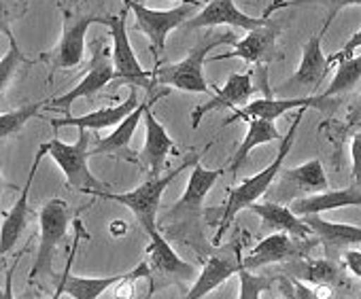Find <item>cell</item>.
Returning a JSON list of instances; mask_svg holds the SVG:
<instances>
[{"label":"cell","mask_w":361,"mask_h":299,"mask_svg":"<svg viewBox=\"0 0 361 299\" xmlns=\"http://www.w3.org/2000/svg\"><path fill=\"white\" fill-rule=\"evenodd\" d=\"M268 227H272L274 231H285L298 240H306L310 238L312 229L306 223V219L302 221L289 206L283 204H251L249 206Z\"/></svg>","instance_id":"ffe728a7"},{"label":"cell","mask_w":361,"mask_h":299,"mask_svg":"<svg viewBox=\"0 0 361 299\" xmlns=\"http://www.w3.org/2000/svg\"><path fill=\"white\" fill-rule=\"evenodd\" d=\"M151 242L147 246V257H149V263L153 265V269H157L159 274H166V276H180V278H190L194 274V265L183 261L176 250L164 240V236L155 229L149 234Z\"/></svg>","instance_id":"44dd1931"},{"label":"cell","mask_w":361,"mask_h":299,"mask_svg":"<svg viewBox=\"0 0 361 299\" xmlns=\"http://www.w3.org/2000/svg\"><path fill=\"white\" fill-rule=\"evenodd\" d=\"M123 3L126 9H130L136 18V30L142 32L151 41L153 49L157 51L166 47V37L170 34V30L183 26L194 15V11L202 5L200 0H196V3H183L168 11H157V9H147L140 0H123Z\"/></svg>","instance_id":"8992f818"},{"label":"cell","mask_w":361,"mask_h":299,"mask_svg":"<svg viewBox=\"0 0 361 299\" xmlns=\"http://www.w3.org/2000/svg\"><path fill=\"white\" fill-rule=\"evenodd\" d=\"M140 3H151V0H140ZM178 3H196V0H178Z\"/></svg>","instance_id":"ab89813d"},{"label":"cell","mask_w":361,"mask_h":299,"mask_svg":"<svg viewBox=\"0 0 361 299\" xmlns=\"http://www.w3.org/2000/svg\"><path fill=\"white\" fill-rule=\"evenodd\" d=\"M361 208V189L348 187V189H338V191H319L302 200L291 202V210L298 217H308V215H321L327 210H338V208Z\"/></svg>","instance_id":"ac0fdd59"},{"label":"cell","mask_w":361,"mask_h":299,"mask_svg":"<svg viewBox=\"0 0 361 299\" xmlns=\"http://www.w3.org/2000/svg\"><path fill=\"white\" fill-rule=\"evenodd\" d=\"M238 278H240V293H238L240 299H257L262 295V291H266L270 286V280L268 278L255 276L247 267H240Z\"/></svg>","instance_id":"d6a6232c"},{"label":"cell","mask_w":361,"mask_h":299,"mask_svg":"<svg viewBox=\"0 0 361 299\" xmlns=\"http://www.w3.org/2000/svg\"><path fill=\"white\" fill-rule=\"evenodd\" d=\"M249 127H247V136L243 138V144L238 146V151L234 153L232 158V164H230V170L236 172L243 168V164L247 162L249 153L253 148L262 146V144H268V142H274V140H281V132L279 127L274 125V121H268V119H247Z\"/></svg>","instance_id":"484cf974"},{"label":"cell","mask_w":361,"mask_h":299,"mask_svg":"<svg viewBox=\"0 0 361 299\" xmlns=\"http://www.w3.org/2000/svg\"><path fill=\"white\" fill-rule=\"evenodd\" d=\"M348 121H350V123H361V96L357 98L353 110L348 113Z\"/></svg>","instance_id":"f35d334b"},{"label":"cell","mask_w":361,"mask_h":299,"mask_svg":"<svg viewBox=\"0 0 361 299\" xmlns=\"http://www.w3.org/2000/svg\"><path fill=\"white\" fill-rule=\"evenodd\" d=\"M196 160H200V155H194L190 162H183L178 168L170 170L166 177H151L149 181H145L134 191H128V193H111L109 189H104V191H96L94 196H98L102 200H111V202L123 204L126 208L132 210V215L136 217V221L140 223V227L147 234H151V231L157 229L155 227V217H157V210H159V202H161L164 191L168 189V185L174 179H178L180 172H185L188 168H192L196 164Z\"/></svg>","instance_id":"3957f363"},{"label":"cell","mask_w":361,"mask_h":299,"mask_svg":"<svg viewBox=\"0 0 361 299\" xmlns=\"http://www.w3.org/2000/svg\"><path fill=\"white\" fill-rule=\"evenodd\" d=\"M168 91L159 94L157 98L166 96ZM157 98H151L147 102V108H145V127H147V134H145V146L138 151V162L149 170L151 177H159L164 164H166V158L176 151L174 146V140L170 138V134L166 132V127L155 119V115L151 113V102L157 100Z\"/></svg>","instance_id":"5bb4252c"},{"label":"cell","mask_w":361,"mask_h":299,"mask_svg":"<svg viewBox=\"0 0 361 299\" xmlns=\"http://www.w3.org/2000/svg\"><path fill=\"white\" fill-rule=\"evenodd\" d=\"M336 98H327V96H302V98H257L249 104H245L243 108H236L234 115L230 119H226V125L238 121V119H268L274 121L281 115H285L287 110H298V108H317V110H327V106H334Z\"/></svg>","instance_id":"8fae6325"},{"label":"cell","mask_w":361,"mask_h":299,"mask_svg":"<svg viewBox=\"0 0 361 299\" xmlns=\"http://www.w3.org/2000/svg\"><path fill=\"white\" fill-rule=\"evenodd\" d=\"M49 155V142H43L39 146V151L35 155V162H32V168L28 172V181L22 189V196L20 200L16 202V206L3 217V229H0V255H9L16 244L20 242L22 238V231L26 229V223H28V196H30V189H32V183H35V174L39 170V164L41 160Z\"/></svg>","instance_id":"9a60e30c"},{"label":"cell","mask_w":361,"mask_h":299,"mask_svg":"<svg viewBox=\"0 0 361 299\" xmlns=\"http://www.w3.org/2000/svg\"><path fill=\"white\" fill-rule=\"evenodd\" d=\"M306 223L310 225L312 234L319 236V240L325 244L327 250L331 248H344L353 244H361V227L346 225V223H334L325 221L319 215H308Z\"/></svg>","instance_id":"d4e9b609"},{"label":"cell","mask_w":361,"mask_h":299,"mask_svg":"<svg viewBox=\"0 0 361 299\" xmlns=\"http://www.w3.org/2000/svg\"><path fill=\"white\" fill-rule=\"evenodd\" d=\"M128 274H115V276H106V278H79V276H71L66 269L56 297H62V293H64L73 299H96L104 291H109L113 284L123 282L128 278Z\"/></svg>","instance_id":"4316f807"},{"label":"cell","mask_w":361,"mask_h":299,"mask_svg":"<svg viewBox=\"0 0 361 299\" xmlns=\"http://www.w3.org/2000/svg\"><path fill=\"white\" fill-rule=\"evenodd\" d=\"M281 28L268 20L264 26L249 30L247 37L243 41L234 43V49L230 53L217 56L213 60H245L247 64H257V66H266L270 62H274L279 58V47H276V37H279Z\"/></svg>","instance_id":"4fadbf2b"},{"label":"cell","mask_w":361,"mask_h":299,"mask_svg":"<svg viewBox=\"0 0 361 299\" xmlns=\"http://www.w3.org/2000/svg\"><path fill=\"white\" fill-rule=\"evenodd\" d=\"M350 164H353V179L361 183V132H357L350 140Z\"/></svg>","instance_id":"e575fe53"},{"label":"cell","mask_w":361,"mask_h":299,"mask_svg":"<svg viewBox=\"0 0 361 299\" xmlns=\"http://www.w3.org/2000/svg\"><path fill=\"white\" fill-rule=\"evenodd\" d=\"M236 43V34L232 30L226 32H213L207 34L198 41V45H194L188 56L176 62V64H168L161 68H153V77H151V89L155 85H170L172 89H180V91H192V94H211V85L204 77V62L209 58V53L219 47V45H234Z\"/></svg>","instance_id":"6da1fadb"},{"label":"cell","mask_w":361,"mask_h":299,"mask_svg":"<svg viewBox=\"0 0 361 299\" xmlns=\"http://www.w3.org/2000/svg\"><path fill=\"white\" fill-rule=\"evenodd\" d=\"M126 18H128V11L123 9L117 15H111V22H109L111 37H113V64H115L117 79L130 85H140V87L151 89L153 70H145L142 64L136 60L130 37H128Z\"/></svg>","instance_id":"30bf717a"},{"label":"cell","mask_w":361,"mask_h":299,"mask_svg":"<svg viewBox=\"0 0 361 299\" xmlns=\"http://www.w3.org/2000/svg\"><path fill=\"white\" fill-rule=\"evenodd\" d=\"M306 110H308V108H298L295 119H293V123H291L289 132L281 138V148H279V153H276V160H274L266 170H262L259 174L245 179L238 187L230 189L228 202L224 204V215H221V221H219V231H217V236H215V244H219V242H221L224 231L230 227V223L234 221V217H236L243 208H249L251 204H255V202H257V200L268 191V187L272 185V181L283 172L285 158H287V155H289V151H291L293 140H295V132H298L300 121H302V117H304V113H306Z\"/></svg>","instance_id":"7a4b0ae2"},{"label":"cell","mask_w":361,"mask_h":299,"mask_svg":"<svg viewBox=\"0 0 361 299\" xmlns=\"http://www.w3.org/2000/svg\"><path fill=\"white\" fill-rule=\"evenodd\" d=\"M357 49H361V30H357V32L346 41V45H344L336 56H331L329 60H331V62H340V60H344V58H350Z\"/></svg>","instance_id":"d590c367"},{"label":"cell","mask_w":361,"mask_h":299,"mask_svg":"<svg viewBox=\"0 0 361 299\" xmlns=\"http://www.w3.org/2000/svg\"><path fill=\"white\" fill-rule=\"evenodd\" d=\"M298 278L317 286H329L338 280V267L327 259H306L298 265Z\"/></svg>","instance_id":"4dcf8cb0"},{"label":"cell","mask_w":361,"mask_h":299,"mask_svg":"<svg viewBox=\"0 0 361 299\" xmlns=\"http://www.w3.org/2000/svg\"><path fill=\"white\" fill-rule=\"evenodd\" d=\"M109 22H111V18H104V15L73 18L71 13H64L62 39L41 60L47 62L51 68H77L85 58V34H87L90 26H94V24L109 26Z\"/></svg>","instance_id":"ba28073f"},{"label":"cell","mask_w":361,"mask_h":299,"mask_svg":"<svg viewBox=\"0 0 361 299\" xmlns=\"http://www.w3.org/2000/svg\"><path fill=\"white\" fill-rule=\"evenodd\" d=\"M49 100H39V102H30L18 110H9V113H3L0 115V138L7 140L11 136H16L32 117H37L41 113V108L47 104Z\"/></svg>","instance_id":"f546056e"},{"label":"cell","mask_w":361,"mask_h":299,"mask_svg":"<svg viewBox=\"0 0 361 299\" xmlns=\"http://www.w3.org/2000/svg\"><path fill=\"white\" fill-rule=\"evenodd\" d=\"M138 94H136V85L130 87V94L128 98L117 104V106H104V108H98L94 113H87V115H81V117H73V115H66L62 119H51V125L54 129L58 132L60 127H87V129H104V127H111V125H119L136 106H138Z\"/></svg>","instance_id":"e0dca14e"},{"label":"cell","mask_w":361,"mask_h":299,"mask_svg":"<svg viewBox=\"0 0 361 299\" xmlns=\"http://www.w3.org/2000/svg\"><path fill=\"white\" fill-rule=\"evenodd\" d=\"M3 30H5L7 37H9V51L5 53L3 62H0V89H3V100H5V94H7V89H9V83H11L13 75H16L24 64H30V62L22 56V51H20V47H18V41H16V37L11 34V30H9L7 24H3Z\"/></svg>","instance_id":"1f68e13d"},{"label":"cell","mask_w":361,"mask_h":299,"mask_svg":"<svg viewBox=\"0 0 361 299\" xmlns=\"http://www.w3.org/2000/svg\"><path fill=\"white\" fill-rule=\"evenodd\" d=\"M327 28L329 26L323 24L321 32L310 37L304 43L302 60H300L295 75L279 87L281 98H302L304 96L302 91H306V96H314V91L321 87L323 79L327 77L329 64H331V60L325 58V53H323V34L327 32Z\"/></svg>","instance_id":"5b68a950"},{"label":"cell","mask_w":361,"mask_h":299,"mask_svg":"<svg viewBox=\"0 0 361 299\" xmlns=\"http://www.w3.org/2000/svg\"><path fill=\"white\" fill-rule=\"evenodd\" d=\"M319 3H323L327 7V18H325V24L331 26L334 18L346 9V7H361V0H319Z\"/></svg>","instance_id":"836d02e7"},{"label":"cell","mask_w":361,"mask_h":299,"mask_svg":"<svg viewBox=\"0 0 361 299\" xmlns=\"http://www.w3.org/2000/svg\"><path fill=\"white\" fill-rule=\"evenodd\" d=\"M285 179L293 185H298L300 189L304 191H312V193H319V191H327L329 189V181H327V174L323 170V164L319 160H310L298 168H291L287 172H283Z\"/></svg>","instance_id":"83f0119b"},{"label":"cell","mask_w":361,"mask_h":299,"mask_svg":"<svg viewBox=\"0 0 361 299\" xmlns=\"http://www.w3.org/2000/svg\"><path fill=\"white\" fill-rule=\"evenodd\" d=\"M293 255H295V246L291 242V236L285 231H274L268 238H264L243 259V267L251 269V267H262V265H270V263H281Z\"/></svg>","instance_id":"603a6c76"},{"label":"cell","mask_w":361,"mask_h":299,"mask_svg":"<svg viewBox=\"0 0 361 299\" xmlns=\"http://www.w3.org/2000/svg\"><path fill=\"white\" fill-rule=\"evenodd\" d=\"M255 91L253 87V72H234L228 77L226 85L219 87L217 96H213L207 104H198L192 110V129H198L204 115L211 110L219 108H238L240 104H247L251 94Z\"/></svg>","instance_id":"2e32d148"},{"label":"cell","mask_w":361,"mask_h":299,"mask_svg":"<svg viewBox=\"0 0 361 299\" xmlns=\"http://www.w3.org/2000/svg\"><path fill=\"white\" fill-rule=\"evenodd\" d=\"M359 81H361V53L340 60V64L336 68V75H334L331 83L325 87L323 96L336 98L340 94H348Z\"/></svg>","instance_id":"f1b7e54d"},{"label":"cell","mask_w":361,"mask_h":299,"mask_svg":"<svg viewBox=\"0 0 361 299\" xmlns=\"http://www.w3.org/2000/svg\"><path fill=\"white\" fill-rule=\"evenodd\" d=\"M344 265L346 269L361 280V250L359 248H348L344 250Z\"/></svg>","instance_id":"8d00e7d4"},{"label":"cell","mask_w":361,"mask_h":299,"mask_svg":"<svg viewBox=\"0 0 361 299\" xmlns=\"http://www.w3.org/2000/svg\"><path fill=\"white\" fill-rule=\"evenodd\" d=\"M68 221H71V210L68 204L62 198L49 200L39 215V225H41V238H39V250L37 259L32 265V280L43 274H51V259L54 250L60 246L68 231Z\"/></svg>","instance_id":"52a82bcc"},{"label":"cell","mask_w":361,"mask_h":299,"mask_svg":"<svg viewBox=\"0 0 361 299\" xmlns=\"http://www.w3.org/2000/svg\"><path fill=\"white\" fill-rule=\"evenodd\" d=\"M113 79H117V72H115V64H113V53H109L106 45L104 43H94V56H92V62H90V72L79 81L77 87H73L71 91L58 96V98H51L49 106H62V108H68L73 102H77L79 98H90L94 96L96 91H100L102 87H106Z\"/></svg>","instance_id":"7c38bea8"},{"label":"cell","mask_w":361,"mask_h":299,"mask_svg":"<svg viewBox=\"0 0 361 299\" xmlns=\"http://www.w3.org/2000/svg\"><path fill=\"white\" fill-rule=\"evenodd\" d=\"M109 231H111V236L121 238V236H126V231H128V223L121 221V219H117V221H113V223L109 225Z\"/></svg>","instance_id":"74e56055"},{"label":"cell","mask_w":361,"mask_h":299,"mask_svg":"<svg viewBox=\"0 0 361 299\" xmlns=\"http://www.w3.org/2000/svg\"><path fill=\"white\" fill-rule=\"evenodd\" d=\"M147 102L149 100H145V102H140L117 127H115V132L113 134H109V136H102V138H98V144H96V148H94V155H102V153H123L126 158H130L132 153H130V140H132V136H134V132H136V125L142 121V117H145V108H147ZM132 160V158H130Z\"/></svg>","instance_id":"cb8c5ba5"},{"label":"cell","mask_w":361,"mask_h":299,"mask_svg":"<svg viewBox=\"0 0 361 299\" xmlns=\"http://www.w3.org/2000/svg\"><path fill=\"white\" fill-rule=\"evenodd\" d=\"M243 267V261H234V259H224V257H211L202 272L198 274L196 282L192 284L190 293H185V299H200L207 297L211 291H215L219 284H224L228 278H232L234 274H238Z\"/></svg>","instance_id":"7402d4cb"},{"label":"cell","mask_w":361,"mask_h":299,"mask_svg":"<svg viewBox=\"0 0 361 299\" xmlns=\"http://www.w3.org/2000/svg\"><path fill=\"white\" fill-rule=\"evenodd\" d=\"M224 168L217 170H207L200 160H196V164L192 166V174L188 181V189L183 191V196L178 198V202L172 208V215H180V212H196L204 198L209 196V191L213 189V185L217 183V179L224 174Z\"/></svg>","instance_id":"d6986e66"},{"label":"cell","mask_w":361,"mask_h":299,"mask_svg":"<svg viewBox=\"0 0 361 299\" xmlns=\"http://www.w3.org/2000/svg\"><path fill=\"white\" fill-rule=\"evenodd\" d=\"M49 155L51 160L60 166V170L66 177V183L83 193H96V191H104L109 189V185H104L102 181H98L87 162L92 158L90 153V129L81 127L79 129V140L75 144H66L62 142L58 136L49 140Z\"/></svg>","instance_id":"277c9868"},{"label":"cell","mask_w":361,"mask_h":299,"mask_svg":"<svg viewBox=\"0 0 361 299\" xmlns=\"http://www.w3.org/2000/svg\"><path fill=\"white\" fill-rule=\"evenodd\" d=\"M289 3H272V7H268L266 15L264 18H251L247 13H243L236 5L234 0H204V7L200 13L192 15L183 28L185 30H198V28H215V26H232V28H240L245 32L249 30H255L259 26H264L272 11L274 9H281V7H287Z\"/></svg>","instance_id":"9c48e42d"}]
</instances>
